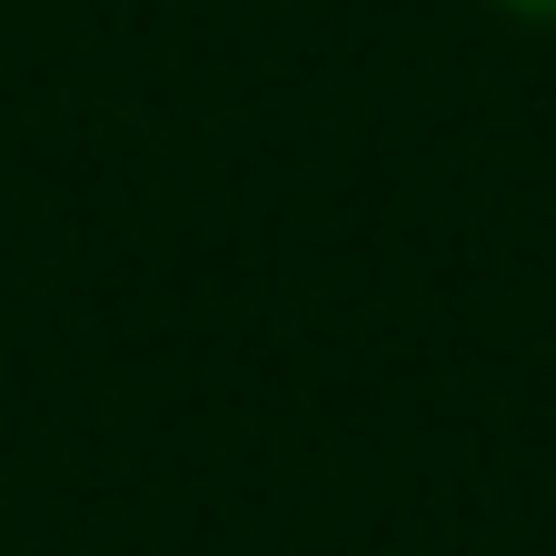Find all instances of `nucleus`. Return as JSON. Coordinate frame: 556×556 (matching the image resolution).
I'll use <instances>...</instances> for the list:
<instances>
[{
    "mask_svg": "<svg viewBox=\"0 0 556 556\" xmlns=\"http://www.w3.org/2000/svg\"><path fill=\"white\" fill-rule=\"evenodd\" d=\"M507 11H517V21H556V0H507Z\"/></svg>",
    "mask_w": 556,
    "mask_h": 556,
    "instance_id": "1",
    "label": "nucleus"
}]
</instances>
